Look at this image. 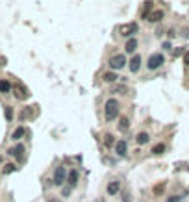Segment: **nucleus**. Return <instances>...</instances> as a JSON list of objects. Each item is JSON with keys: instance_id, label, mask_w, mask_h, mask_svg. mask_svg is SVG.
Masks as SVG:
<instances>
[{"instance_id": "1", "label": "nucleus", "mask_w": 189, "mask_h": 202, "mask_svg": "<svg viewBox=\"0 0 189 202\" xmlns=\"http://www.w3.org/2000/svg\"><path fill=\"white\" fill-rule=\"evenodd\" d=\"M119 100L117 98H108L104 104V117L106 121H115L117 115H119Z\"/></svg>"}, {"instance_id": "2", "label": "nucleus", "mask_w": 189, "mask_h": 202, "mask_svg": "<svg viewBox=\"0 0 189 202\" xmlns=\"http://www.w3.org/2000/svg\"><path fill=\"white\" fill-rule=\"evenodd\" d=\"M165 63V58H163V54H160V52H156V54H152L147 61V69L150 71H156V69H160L161 65Z\"/></svg>"}, {"instance_id": "3", "label": "nucleus", "mask_w": 189, "mask_h": 202, "mask_svg": "<svg viewBox=\"0 0 189 202\" xmlns=\"http://www.w3.org/2000/svg\"><path fill=\"white\" fill-rule=\"evenodd\" d=\"M124 65H126L124 54H115V56L109 58V69H113V71H119V69H123Z\"/></svg>"}, {"instance_id": "4", "label": "nucleus", "mask_w": 189, "mask_h": 202, "mask_svg": "<svg viewBox=\"0 0 189 202\" xmlns=\"http://www.w3.org/2000/svg\"><path fill=\"white\" fill-rule=\"evenodd\" d=\"M137 30H139L137 22H128V24H123V26L119 28V34H121L123 37H130V35H134Z\"/></svg>"}, {"instance_id": "5", "label": "nucleus", "mask_w": 189, "mask_h": 202, "mask_svg": "<svg viewBox=\"0 0 189 202\" xmlns=\"http://www.w3.org/2000/svg\"><path fill=\"white\" fill-rule=\"evenodd\" d=\"M67 171H65V167H58L56 171H54V185H63V183L67 182Z\"/></svg>"}, {"instance_id": "6", "label": "nucleus", "mask_w": 189, "mask_h": 202, "mask_svg": "<svg viewBox=\"0 0 189 202\" xmlns=\"http://www.w3.org/2000/svg\"><path fill=\"white\" fill-rule=\"evenodd\" d=\"M13 91H15V97H17L19 100H26V98L30 97V93H28V89H26L24 85H21V83H17V85L13 87Z\"/></svg>"}, {"instance_id": "7", "label": "nucleus", "mask_w": 189, "mask_h": 202, "mask_svg": "<svg viewBox=\"0 0 189 202\" xmlns=\"http://www.w3.org/2000/svg\"><path fill=\"white\" fill-rule=\"evenodd\" d=\"M117 193H121V182L119 180H111V182L108 183V195L115 197Z\"/></svg>"}, {"instance_id": "8", "label": "nucleus", "mask_w": 189, "mask_h": 202, "mask_svg": "<svg viewBox=\"0 0 189 202\" xmlns=\"http://www.w3.org/2000/svg\"><path fill=\"white\" fill-rule=\"evenodd\" d=\"M8 154H11V156L17 158V160H22V158H24V145H15L13 148H9Z\"/></svg>"}, {"instance_id": "9", "label": "nucleus", "mask_w": 189, "mask_h": 202, "mask_svg": "<svg viewBox=\"0 0 189 202\" xmlns=\"http://www.w3.org/2000/svg\"><path fill=\"white\" fill-rule=\"evenodd\" d=\"M115 152H117L119 156H126V152H128V145H126L124 139H119V141L115 143Z\"/></svg>"}, {"instance_id": "10", "label": "nucleus", "mask_w": 189, "mask_h": 202, "mask_svg": "<svg viewBox=\"0 0 189 202\" xmlns=\"http://www.w3.org/2000/svg\"><path fill=\"white\" fill-rule=\"evenodd\" d=\"M78 178H80L78 171H76V169H72V171L69 173V176H67V182H69L71 187H76V185H78Z\"/></svg>"}, {"instance_id": "11", "label": "nucleus", "mask_w": 189, "mask_h": 202, "mask_svg": "<svg viewBox=\"0 0 189 202\" xmlns=\"http://www.w3.org/2000/svg\"><path fill=\"white\" fill-rule=\"evenodd\" d=\"M147 19L150 20V22H160V20L163 19V11H161V9H154V11H150L147 15Z\"/></svg>"}, {"instance_id": "12", "label": "nucleus", "mask_w": 189, "mask_h": 202, "mask_svg": "<svg viewBox=\"0 0 189 202\" xmlns=\"http://www.w3.org/2000/svg\"><path fill=\"white\" fill-rule=\"evenodd\" d=\"M139 69H141V56L135 54V56L132 58V61H130V71H132V72H137Z\"/></svg>"}, {"instance_id": "13", "label": "nucleus", "mask_w": 189, "mask_h": 202, "mask_svg": "<svg viewBox=\"0 0 189 202\" xmlns=\"http://www.w3.org/2000/svg\"><path fill=\"white\" fill-rule=\"evenodd\" d=\"M135 48H137V39H135V37L128 39V43H126V46H124V50L128 52V54H132V52H134Z\"/></svg>"}, {"instance_id": "14", "label": "nucleus", "mask_w": 189, "mask_h": 202, "mask_svg": "<svg viewBox=\"0 0 189 202\" xmlns=\"http://www.w3.org/2000/svg\"><path fill=\"white\" fill-rule=\"evenodd\" d=\"M148 141H150V136H148L147 132H141V134L135 137V143H137V145H147Z\"/></svg>"}, {"instance_id": "15", "label": "nucleus", "mask_w": 189, "mask_h": 202, "mask_svg": "<svg viewBox=\"0 0 189 202\" xmlns=\"http://www.w3.org/2000/svg\"><path fill=\"white\" fill-rule=\"evenodd\" d=\"M24 134H26V130H24V126H19V128H17V130L13 132V136H11V139H15V141H19V139H21V137H22V136H24Z\"/></svg>"}, {"instance_id": "16", "label": "nucleus", "mask_w": 189, "mask_h": 202, "mask_svg": "<svg viewBox=\"0 0 189 202\" xmlns=\"http://www.w3.org/2000/svg\"><path fill=\"white\" fill-rule=\"evenodd\" d=\"M11 91V83L8 80H0V93H9Z\"/></svg>"}, {"instance_id": "17", "label": "nucleus", "mask_w": 189, "mask_h": 202, "mask_svg": "<svg viewBox=\"0 0 189 202\" xmlns=\"http://www.w3.org/2000/svg\"><path fill=\"white\" fill-rule=\"evenodd\" d=\"M163 152H165V145H163V143H158V145L152 146V154L158 156V154H163Z\"/></svg>"}, {"instance_id": "18", "label": "nucleus", "mask_w": 189, "mask_h": 202, "mask_svg": "<svg viewBox=\"0 0 189 202\" xmlns=\"http://www.w3.org/2000/svg\"><path fill=\"white\" fill-rule=\"evenodd\" d=\"M128 126H130L128 117H121V119H119V128H121L123 132H126V130H128Z\"/></svg>"}, {"instance_id": "19", "label": "nucleus", "mask_w": 189, "mask_h": 202, "mask_svg": "<svg viewBox=\"0 0 189 202\" xmlns=\"http://www.w3.org/2000/svg\"><path fill=\"white\" fill-rule=\"evenodd\" d=\"M15 169H17V167H15L13 163H6V165H4V169H2V173H4V174H11Z\"/></svg>"}, {"instance_id": "20", "label": "nucleus", "mask_w": 189, "mask_h": 202, "mask_svg": "<svg viewBox=\"0 0 189 202\" xmlns=\"http://www.w3.org/2000/svg\"><path fill=\"white\" fill-rule=\"evenodd\" d=\"M106 82H115L119 76H117V72H104V76H102Z\"/></svg>"}, {"instance_id": "21", "label": "nucleus", "mask_w": 189, "mask_h": 202, "mask_svg": "<svg viewBox=\"0 0 189 202\" xmlns=\"http://www.w3.org/2000/svg\"><path fill=\"white\" fill-rule=\"evenodd\" d=\"M4 115H6V119H8V121H11V119H13V109H11V106H6Z\"/></svg>"}, {"instance_id": "22", "label": "nucleus", "mask_w": 189, "mask_h": 202, "mask_svg": "<svg viewBox=\"0 0 189 202\" xmlns=\"http://www.w3.org/2000/svg\"><path fill=\"white\" fill-rule=\"evenodd\" d=\"M163 189H165V182L158 183V185L154 187V193H156V195H160V193H163Z\"/></svg>"}, {"instance_id": "23", "label": "nucleus", "mask_w": 189, "mask_h": 202, "mask_svg": "<svg viewBox=\"0 0 189 202\" xmlns=\"http://www.w3.org/2000/svg\"><path fill=\"white\" fill-rule=\"evenodd\" d=\"M184 54H186V52H184L182 48H176V50H172V56H174V58H178V56H184Z\"/></svg>"}, {"instance_id": "24", "label": "nucleus", "mask_w": 189, "mask_h": 202, "mask_svg": "<svg viewBox=\"0 0 189 202\" xmlns=\"http://www.w3.org/2000/svg\"><path fill=\"white\" fill-rule=\"evenodd\" d=\"M182 200V197H178V195H172V197H169L167 202H180Z\"/></svg>"}, {"instance_id": "25", "label": "nucleus", "mask_w": 189, "mask_h": 202, "mask_svg": "<svg viewBox=\"0 0 189 202\" xmlns=\"http://www.w3.org/2000/svg\"><path fill=\"white\" fill-rule=\"evenodd\" d=\"M106 145H113V136L111 134H106Z\"/></svg>"}, {"instance_id": "26", "label": "nucleus", "mask_w": 189, "mask_h": 202, "mask_svg": "<svg viewBox=\"0 0 189 202\" xmlns=\"http://www.w3.org/2000/svg\"><path fill=\"white\" fill-rule=\"evenodd\" d=\"M184 65H189V50H186L184 54Z\"/></svg>"}, {"instance_id": "27", "label": "nucleus", "mask_w": 189, "mask_h": 202, "mask_svg": "<svg viewBox=\"0 0 189 202\" xmlns=\"http://www.w3.org/2000/svg\"><path fill=\"white\" fill-rule=\"evenodd\" d=\"M6 65V58H0V67H4Z\"/></svg>"}, {"instance_id": "28", "label": "nucleus", "mask_w": 189, "mask_h": 202, "mask_svg": "<svg viewBox=\"0 0 189 202\" xmlns=\"http://www.w3.org/2000/svg\"><path fill=\"white\" fill-rule=\"evenodd\" d=\"M0 163H2V158H0Z\"/></svg>"}]
</instances>
